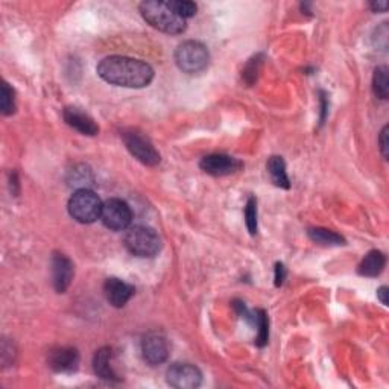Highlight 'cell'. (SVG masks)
Wrapping results in <instances>:
<instances>
[{
  "instance_id": "obj_1",
  "label": "cell",
  "mask_w": 389,
  "mask_h": 389,
  "mask_svg": "<svg viewBox=\"0 0 389 389\" xmlns=\"http://www.w3.org/2000/svg\"><path fill=\"white\" fill-rule=\"evenodd\" d=\"M96 70L105 83L118 87L143 88L154 79V69L151 66L146 64L145 61L129 57H107L97 64Z\"/></svg>"
},
{
  "instance_id": "obj_2",
  "label": "cell",
  "mask_w": 389,
  "mask_h": 389,
  "mask_svg": "<svg viewBox=\"0 0 389 389\" xmlns=\"http://www.w3.org/2000/svg\"><path fill=\"white\" fill-rule=\"evenodd\" d=\"M139 10L141 17L153 28L164 34L180 35L188 29V23H185L183 17H180L172 10L167 2H162V0H146V2L140 3Z\"/></svg>"
},
{
  "instance_id": "obj_3",
  "label": "cell",
  "mask_w": 389,
  "mask_h": 389,
  "mask_svg": "<svg viewBox=\"0 0 389 389\" xmlns=\"http://www.w3.org/2000/svg\"><path fill=\"white\" fill-rule=\"evenodd\" d=\"M127 250L136 257H155L162 250V239L151 227L137 225L128 228L125 234Z\"/></svg>"
},
{
  "instance_id": "obj_4",
  "label": "cell",
  "mask_w": 389,
  "mask_h": 389,
  "mask_svg": "<svg viewBox=\"0 0 389 389\" xmlns=\"http://www.w3.org/2000/svg\"><path fill=\"white\" fill-rule=\"evenodd\" d=\"M175 63L184 73H201L210 63L208 49L199 41H184L175 50Z\"/></svg>"
},
{
  "instance_id": "obj_5",
  "label": "cell",
  "mask_w": 389,
  "mask_h": 389,
  "mask_svg": "<svg viewBox=\"0 0 389 389\" xmlns=\"http://www.w3.org/2000/svg\"><path fill=\"white\" fill-rule=\"evenodd\" d=\"M102 201L90 189L76 190L69 201V213L81 224H93L101 219Z\"/></svg>"
},
{
  "instance_id": "obj_6",
  "label": "cell",
  "mask_w": 389,
  "mask_h": 389,
  "mask_svg": "<svg viewBox=\"0 0 389 389\" xmlns=\"http://www.w3.org/2000/svg\"><path fill=\"white\" fill-rule=\"evenodd\" d=\"M120 137L131 155L136 157L140 163L146 166H157L162 162V157L154 148V145L146 137L141 136L140 132L132 129L123 131Z\"/></svg>"
},
{
  "instance_id": "obj_7",
  "label": "cell",
  "mask_w": 389,
  "mask_h": 389,
  "mask_svg": "<svg viewBox=\"0 0 389 389\" xmlns=\"http://www.w3.org/2000/svg\"><path fill=\"white\" fill-rule=\"evenodd\" d=\"M101 220L113 232H123L131 225L132 211L125 201L113 198L104 202Z\"/></svg>"
},
{
  "instance_id": "obj_8",
  "label": "cell",
  "mask_w": 389,
  "mask_h": 389,
  "mask_svg": "<svg viewBox=\"0 0 389 389\" xmlns=\"http://www.w3.org/2000/svg\"><path fill=\"white\" fill-rule=\"evenodd\" d=\"M141 355L149 365H162L169 356V344L160 332H149L141 341Z\"/></svg>"
},
{
  "instance_id": "obj_9",
  "label": "cell",
  "mask_w": 389,
  "mask_h": 389,
  "mask_svg": "<svg viewBox=\"0 0 389 389\" xmlns=\"http://www.w3.org/2000/svg\"><path fill=\"white\" fill-rule=\"evenodd\" d=\"M167 383L176 389H194L202 383V373L192 364H174L166 373Z\"/></svg>"
},
{
  "instance_id": "obj_10",
  "label": "cell",
  "mask_w": 389,
  "mask_h": 389,
  "mask_svg": "<svg viewBox=\"0 0 389 389\" xmlns=\"http://www.w3.org/2000/svg\"><path fill=\"white\" fill-rule=\"evenodd\" d=\"M199 167L208 175L227 176L239 172L243 167L242 162L225 154H211L201 160Z\"/></svg>"
},
{
  "instance_id": "obj_11",
  "label": "cell",
  "mask_w": 389,
  "mask_h": 389,
  "mask_svg": "<svg viewBox=\"0 0 389 389\" xmlns=\"http://www.w3.org/2000/svg\"><path fill=\"white\" fill-rule=\"evenodd\" d=\"M75 277V264L64 254H54L52 257V283L58 294L64 292L72 285Z\"/></svg>"
},
{
  "instance_id": "obj_12",
  "label": "cell",
  "mask_w": 389,
  "mask_h": 389,
  "mask_svg": "<svg viewBox=\"0 0 389 389\" xmlns=\"http://www.w3.org/2000/svg\"><path fill=\"white\" fill-rule=\"evenodd\" d=\"M134 286H131L129 283L123 281L120 278L111 277L107 278L104 283V294L107 297V302L113 307H123L134 295Z\"/></svg>"
},
{
  "instance_id": "obj_13",
  "label": "cell",
  "mask_w": 389,
  "mask_h": 389,
  "mask_svg": "<svg viewBox=\"0 0 389 389\" xmlns=\"http://www.w3.org/2000/svg\"><path fill=\"white\" fill-rule=\"evenodd\" d=\"M48 362L55 373H73L79 367V353L70 347L55 348L49 353Z\"/></svg>"
},
{
  "instance_id": "obj_14",
  "label": "cell",
  "mask_w": 389,
  "mask_h": 389,
  "mask_svg": "<svg viewBox=\"0 0 389 389\" xmlns=\"http://www.w3.org/2000/svg\"><path fill=\"white\" fill-rule=\"evenodd\" d=\"M63 118L69 127H72L84 136H97L99 127L94 119L78 107H66L63 111Z\"/></svg>"
},
{
  "instance_id": "obj_15",
  "label": "cell",
  "mask_w": 389,
  "mask_h": 389,
  "mask_svg": "<svg viewBox=\"0 0 389 389\" xmlns=\"http://www.w3.org/2000/svg\"><path fill=\"white\" fill-rule=\"evenodd\" d=\"M93 368L96 376L102 380H107V382H118L119 380L116 371L113 368V351L108 347L96 351Z\"/></svg>"
},
{
  "instance_id": "obj_16",
  "label": "cell",
  "mask_w": 389,
  "mask_h": 389,
  "mask_svg": "<svg viewBox=\"0 0 389 389\" xmlns=\"http://www.w3.org/2000/svg\"><path fill=\"white\" fill-rule=\"evenodd\" d=\"M385 267H386L385 254L382 251L373 250V251H369L364 259H362V262L358 267V272L362 277L374 278V277H379L380 274L383 272Z\"/></svg>"
},
{
  "instance_id": "obj_17",
  "label": "cell",
  "mask_w": 389,
  "mask_h": 389,
  "mask_svg": "<svg viewBox=\"0 0 389 389\" xmlns=\"http://www.w3.org/2000/svg\"><path fill=\"white\" fill-rule=\"evenodd\" d=\"M267 169H268V174L271 176L272 183L276 184L277 188H281V189L290 188V181H289V176L286 172V163H285V160H283V157L272 155L268 160Z\"/></svg>"
},
{
  "instance_id": "obj_18",
  "label": "cell",
  "mask_w": 389,
  "mask_h": 389,
  "mask_svg": "<svg viewBox=\"0 0 389 389\" xmlns=\"http://www.w3.org/2000/svg\"><path fill=\"white\" fill-rule=\"evenodd\" d=\"M309 237L318 245L323 246H341L346 245V239H344L341 234L332 232V229H325V228H309L307 232Z\"/></svg>"
},
{
  "instance_id": "obj_19",
  "label": "cell",
  "mask_w": 389,
  "mask_h": 389,
  "mask_svg": "<svg viewBox=\"0 0 389 389\" xmlns=\"http://www.w3.org/2000/svg\"><path fill=\"white\" fill-rule=\"evenodd\" d=\"M389 70L386 66H379L373 75V92L379 99L386 101L389 94Z\"/></svg>"
},
{
  "instance_id": "obj_20",
  "label": "cell",
  "mask_w": 389,
  "mask_h": 389,
  "mask_svg": "<svg viewBox=\"0 0 389 389\" xmlns=\"http://www.w3.org/2000/svg\"><path fill=\"white\" fill-rule=\"evenodd\" d=\"M254 325L257 327V338H255V346L257 347H264L268 344L269 339V320L267 312L263 309H257L254 312Z\"/></svg>"
},
{
  "instance_id": "obj_21",
  "label": "cell",
  "mask_w": 389,
  "mask_h": 389,
  "mask_svg": "<svg viewBox=\"0 0 389 389\" xmlns=\"http://www.w3.org/2000/svg\"><path fill=\"white\" fill-rule=\"evenodd\" d=\"M14 90L6 83L2 84V92H0V110L3 116H11L15 111V97Z\"/></svg>"
},
{
  "instance_id": "obj_22",
  "label": "cell",
  "mask_w": 389,
  "mask_h": 389,
  "mask_svg": "<svg viewBox=\"0 0 389 389\" xmlns=\"http://www.w3.org/2000/svg\"><path fill=\"white\" fill-rule=\"evenodd\" d=\"M245 222L250 234H257V199L250 197L245 206Z\"/></svg>"
},
{
  "instance_id": "obj_23",
  "label": "cell",
  "mask_w": 389,
  "mask_h": 389,
  "mask_svg": "<svg viewBox=\"0 0 389 389\" xmlns=\"http://www.w3.org/2000/svg\"><path fill=\"white\" fill-rule=\"evenodd\" d=\"M169 6L172 8V10L178 14L180 17H183L184 20H188L190 19V17H193L194 14H197L198 11V6L197 3H193L190 2V0H169Z\"/></svg>"
},
{
  "instance_id": "obj_24",
  "label": "cell",
  "mask_w": 389,
  "mask_h": 389,
  "mask_svg": "<svg viewBox=\"0 0 389 389\" xmlns=\"http://www.w3.org/2000/svg\"><path fill=\"white\" fill-rule=\"evenodd\" d=\"M262 63H263L262 55H255L254 58H251V59L248 61V64L245 66L243 72H242V76H243L245 81L248 83L250 85L254 84L255 81H257V76H259V72H260Z\"/></svg>"
},
{
  "instance_id": "obj_25",
  "label": "cell",
  "mask_w": 389,
  "mask_h": 389,
  "mask_svg": "<svg viewBox=\"0 0 389 389\" xmlns=\"http://www.w3.org/2000/svg\"><path fill=\"white\" fill-rule=\"evenodd\" d=\"M379 148H380V153H382L383 158H388L389 155V146H388V127H383L382 132H380V137H379Z\"/></svg>"
},
{
  "instance_id": "obj_26",
  "label": "cell",
  "mask_w": 389,
  "mask_h": 389,
  "mask_svg": "<svg viewBox=\"0 0 389 389\" xmlns=\"http://www.w3.org/2000/svg\"><path fill=\"white\" fill-rule=\"evenodd\" d=\"M286 268L283 263H276V276H274V280H276V286L280 288L283 283L286 280Z\"/></svg>"
},
{
  "instance_id": "obj_27",
  "label": "cell",
  "mask_w": 389,
  "mask_h": 389,
  "mask_svg": "<svg viewBox=\"0 0 389 389\" xmlns=\"http://www.w3.org/2000/svg\"><path fill=\"white\" fill-rule=\"evenodd\" d=\"M369 8L374 13H385L388 10V2L386 0H382V2H371Z\"/></svg>"
},
{
  "instance_id": "obj_28",
  "label": "cell",
  "mask_w": 389,
  "mask_h": 389,
  "mask_svg": "<svg viewBox=\"0 0 389 389\" xmlns=\"http://www.w3.org/2000/svg\"><path fill=\"white\" fill-rule=\"evenodd\" d=\"M388 288L386 286H382L379 290H377V298L380 299V303H382L383 306H388Z\"/></svg>"
},
{
  "instance_id": "obj_29",
  "label": "cell",
  "mask_w": 389,
  "mask_h": 389,
  "mask_svg": "<svg viewBox=\"0 0 389 389\" xmlns=\"http://www.w3.org/2000/svg\"><path fill=\"white\" fill-rule=\"evenodd\" d=\"M321 111H323V114H321V123H324V119H325V114H327V108H329V105H327V102H325V93L324 92H321Z\"/></svg>"
}]
</instances>
